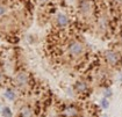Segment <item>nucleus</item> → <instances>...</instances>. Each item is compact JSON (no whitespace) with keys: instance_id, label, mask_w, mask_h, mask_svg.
I'll list each match as a JSON object with an SVG mask.
<instances>
[{"instance_id":"10","label":"nucleus","mask_w":122,"mask_h":117,"mask_svg":"<svg viewBox=\"0 0 122 117\" xmlns=\"http://www.w3.org/2000/svg\"><path fill=\"white\" fill-rule=\"evenodd\" d=\"M1 114H2L4 117H12L13 116L12 110H10V108H8V107H4L2 110H1Z\"/></svg>"},{"instance_id":"7","label":"nucleus","mask_w":122,"mask_h":117,"mask_svg":"<svg viewBox=\"0 0 122 117\" xmlns=\"http://www.w3.org/2000/svg\"><path fill=\"white\" fill-rule=\"evenodd\" d=\"M79 112H80L79 108L76 104H72V103L65 104L64 108H63V111H62V114H63L64 117H78L79 116Z\"/></svg>"},{"instance_id":"16","label":"nucleus","mask_w":122,"mask_h":117,"mask_svg":"<svg viewBox=\"0 0 122 117\" xmlns=\"http://www.w3.org/2000/svg\"><path fill=\"white\" fill-rule=\"evenodd\" d=\"M2 81H4V74H2V73H1V71H0V83H1Z\"/></svg>"},{"instance_id":"14","label":"nucleus","mask_w":122,"mask_h":117,"mask_svg":"<svg viewBox=\"0 0 122 117\" xmlns=\"http://www.w3.org/2000/svg\"><path fill=\"white\" fill-rule=\"evenodd\" d=\"M50 0H37V2L40 4V5H46V4H48Z\"/></svg>"},{"instance_id":"4","label":"nucleus","mask_w":122,"mask_h":117,"mask_svg":"<svg viewBox=\"0 0 122 117\" xmlns=\"http://www.w3.org/2000/svg\"><path fill=\"white\" fill-rule=\"evenodd\" d=\"M14 83L19 89H26L29 85V74L26 71H20L14 77Z\"/></svg>"},{"instance_id":"13","label":"nucleus","mask_w":122,"mask_h":117,"mask_svg":"<svg viewBox=\"0 0 122 117\" xmlns=\"http://www.w3.org/2000/svg\"><path fill=\"white\" fill-rule=\"evenodd\" d=\"M5 14H6V6L0 1V20L5 16Z\"/></svg>"},{"instance_id":"12","label":"nucleus","mask_w":122,"mask_h":117,"mask_svg":"<svg viewBox=\"0 0 122 117\" xmlns=\"http://www.w3.org/2000/svg\"><path fill=\"white\" fill-rule=\"evenodd\" d=\"M112 95H113L112 88H109V87H106V89L103 90V98H107V99H109Z\"/></svg>"},{"instance_id":"6","label":"nucleus","mask_w":122,"mask_h":117,"mask_svg":"<svg viewBox=\"0 0 122 117\" xmlns=\"http://www.w3.org/2000/svg\"><path fill=\"white\" fill-rule=\"evenodd\" d=\"M54 22H55L56 27L61 28V29H64V28H66L70 24V16L65 12H58L55 15Z\"/></svg>"},{"instance_id":"1","label":"nucleus","mask_w":122,"mask_h":117,"mask_svg":"<svg viewBox=\"0 0 122 117\" xmlns=\"http://www.w3.org/2000/svg\"><path fill=\"white\" fill-rule=\"evenodd\" d=\"M86 51H87V49H86L85 43L80 39H77V38L71 39L66 46V54L69 56V58L72 59V60L81 59L85 56Z\"/></svg>"},{"instance_id":"9","label":"nucleus","mask_w":122,"mask_h":117,"mask_svg":"<svg viewBox=\"0 0 122 117\" xmlns=\"http://www.w3.org/2000/svg\"><path fill=\"white\" fill-rule=\"evenodd\" d=\"M5 98L8 100V101H14L16 99V93L13 88H7L5 90Z\"/></svg>"},{"instance_id":"11","label":"nucleus","mask_w":122,"mask_h":117,"mask_svg":"<svg viewBox=\"0 0 122 117\" xmlns=\"http://www.w3.org/2000/svg\"><path fill=\"white\" fill-rule=\"evenodd\" d=\"M100 106H101L102 109H107L109 107V100L107 99V98H102V99L100 100Z\"/></svg>"},{"instance_id":"3","label":"nucleus","mask_w":122,"mask_h":117,"mask_svg":"<svg viewBox=\"0 0 122 117\" xmlns=\"http://www.w3.org/2000/svg\"><path fill=\"white\" fill-rule=\"evenodd\" d=\"M78 10L81 18L91 20L94 16V5L91 0H80L78 4Z\"/></svg>"},{"instance_id":"2","label":"nucleus","mask_w":122,"mask_h":117,"mask_svg":"<svg viewBox=\"0 0 122 117\" xmlns=\"http://www.w3.org/2000/svg\"><path fill=\"white\" fill-rule=\"evenodd\" d=\"M102 59L107 66L112 68H121L122 67V54L115 49H107L102 52Z\"/></svg>"},{"instance_id":"5","label":"nucleus","mask_w":122,"mask_h":117,"mask_svg":"<svg viewBox=\"0 0 122 117\" xmlns=\"http://www.w3.org/2000/svg\"><path fill=\"white\" fill-rule=\"evenodd\" d=\"M73 90L78 95H88L91 87H90V83L84 79H79L75 82L73 85Z\"/></svg>"},{"instance_id":"15","label":"nucleus","mask_w":122,"mask_h":117,"mask_svg":"<svg viewBox=\"0 0 122 117\" xmlns=\"http://www.w3.org/2000/svg\"><path fill=\"white\" fill-rule=\"evenodd\" d=\"M119 43L122 45V29L120 30V34H119Z\"/></svg>"},{"instance_id":"8","label":"nucleus","mask_w":122,"mask_h":117,"mask_svg":"<svg viewBox=\"0 0 122 117\" xmlns=\"http://www.w3.org/2000/svg\"><path fill=\"white\" fill-rule=\"evenodd\" d=\"M19 117H34V110L29 104H23L19 110Z\"/></svg>"}]
</instances>
